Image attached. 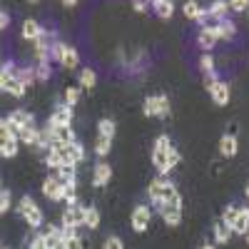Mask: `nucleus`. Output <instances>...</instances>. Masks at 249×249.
Listing matches in <instances>:
<instances>
[{
	"label": "nucleus",
	"instance_id": "44",
	"mask_svg": "<svg viewBox=\"0 0 249 249\" xmlns=\"http://www.w3.org/2000/svg\"><path fill=\"white\" fill-rule=\"evenodd\" d=\"M227 5H230V10H234V13H247L249 0H227Z\"/></svg>",
	"mask_w": 249,
	"mask_h": 249
},
{
	"label": "nucleus",
	"instance_id": "28",
	"mask_svg": "<svg viewBox=\"0 0 249 249\" xmlns=\"http://www.w3.org/2000/svg\"><path fill=\"white\" fill-rule=\"evenodd\" d=\"M55 175L60 182H77V164H60Z\"/></svg>",
	"mask_w": 249,
	"mask_h": 249
},
{
	"label": "nucleus",
	"instance_id": "7",
	"mask_svg": "<svg viewBox=\"0 0 249 249\" xmlns=\"http://www.w3.org/2000/svg\"><path fill=\"white\" fill-rule=\"evenodd\" d=\"M43 195L50 199V202H62L65 199V182H60L57 179V175H48L45 179H43Z\"/></svg>",
	"mask_w": 249,
	"mask_h": 249
},
{
	"label": "nucleus",
	"instance_id": "8",
	"mask_svg": "<svg viewBox=\"0 0 249 249\" xmlns=\"http://www.w3.org/2000/svg\"><path fill=\"white\" fill-rule=\"evenodd\" d=\"M170 147H172V140H170V135H160V137L155 140V144H152V155H150V160H152V167H155V170H160V167H162V162L167 160Z\"/></svg>",
	"mask_w": 249,
	"mask_h": 249
},
{
	"label": "nucleus",
	"instance_id": "10",
	"mask_svg": "<svg viewBox=\"0 0 249 249\" xmlns=\"http://www.w3.org/2000/svg\"><path fill=\"white\" fill-rule=\"evenodd\" d=\"M8 122H10V127H13L15 132L30 127V124H37V122H35V115H33L30 110H20V107L13 110V112H8Z\"/></svg>",
	"mask_w": 249,
	"mask_h": 249
},
{
	"label": "nucleus",
	"instance_id": "53",
	"mask_svg": "<svg viewBox=\"0 0 249 249\" xmlns=\"http://www.w3.org/2000/svg\"><path fill=\"white\" fill-rule=\"evenodd\" d=\"M144 3H152V0H144Z\"/></svg>",
	"mask_w": 249,
	"mask_h": 249
},
{
	"label": "nucleus",
	"instance_id": "35",
	"mask_svg": "<svg viewBox=\"0 0 249 249\" xmlns=\"http://www.w3.org/2000/svg\"><path fill=\"white\" fill-rule=\"evenodd\" d=\"M55 115H60L62 120H68V122H72L75 120V107L72 105H68V102L65 100H62V102H55V110H53Z\"/></svg>",
	"mask_w": 249,
	"mask_h": 249
},
{
	"label": "nucleus",
	"instance_id": "22",
	"mask_svg": "<svg viewBox=\"0 0 249 249\" xmlns=\"http://www.w3.org/2000/svg\"><path fill=\"white\" fill-rule=\"evenodd\" d=\"M247 232H249V207H239L237 219H234V227H232V234L244 237Z\"/></svg>",
	"mask_w": 249,
	"mask_h": 249
},
{
	"label": "nucleus",
	"instance_id": "16",
	"mask_svg": "<svg viewBox=\"0 0 249 249\" xmlns=\"http://www.w3.org/2000/svg\"><path fill=\"white\" fill-rule=\"evenodd\" d=\"M43 239H45V249H62V234L57 224H45Z\"/></svg>",
	"mask_w": 249,
	"mask_h": 249
},
{
	"label": "nucleus",
	"instance_id": "29",
	"mask_svg": "<svg viewBox=\"0 0 249 249\" xmlns=\"http://www.w3.org/2000/svg\"><path fill=\"white\" fill-rule=\"evenodd\" d=\"M50 75H53V62L50 60H37L35 62V77H37V82H48Z\"/></svg>",
	"mask_w": 249,
	"mask_h": 249
},
{
	"label": "nucleus",
	"instance_id": "20",
	"mask_svg": "<svg viewBox=\"0 0 249 249\" xmlns=\"http://www.w3.org/2000/svg\"><path fill=\"white\" fill-rule=\"evenodd\" d=\"M167 227H179L182 224V207H162L157 212Z\"/></svg>",
	"mask_w": 249,
	"mask_h": 249
},
{
	"label": "nucleus",
	"instance_id": "31",
	"mask_svg": "<svg viewBox=\"0 0 249 249\" xmlns=\"http://www.w3.org/2000/svg\"><path fill=\"white\" fill-rule=\"evenodd\" d=\"M65 48H68V43H62L60 37H55V40H50V62H62V55H65Z\"/></svg>",
	"mask_w": 249,
	"mask_h": 249
},
{
	"label": "nucleus",
	"instance_id": "11",
	"mask_svg": "<svg viewBox=\"0 0 249 249\" xmlns=\"http://www.w3.org/2000/svg\"><path fill=\"white\" fill-rule=\"evenodd\" d=\"M237 150H239V137L234 135V127H232L230 132H224V135L219 137V155H222L224 160H232V157L237 155Z\"/></svg>",
	"mask_w": 249,
	"mask_h": 249
},
{
	"label": "nucleus",
	"instance_id": "13",
	"mask_svg": "<svg viewBox=\"0 0 249 249\" xmlns=\"http://www.w3.org/2000/svg\"><path fill=\"white\" fill-rule=\"evenodd\" d=\"M45 33V28L37 23L35 18H28V20H23V28H20V37L23 40H30V43H35V40Z\"/></svg>",
	"mask_w": 249,
	"mask_h": 249
},
{
	"label": "nucleus",
	"instance_id": "4",
	"mask_svg": "<svg viewBox=\"0 0 249 249\" xmlns=\"http://www.w3.org/2000/svg\"><path fill=\"white\" fill-rule=\"evenodd\" d=\"M150 219H152V207H150V202H140V204H135V207H132L130 227H132V232H135V234L147 232Z\"/></svg>",
	"mask_w": 249,
	"mask_h": 249
},
{
	"label": "nucleus",
	"instance_id": "15",
	"mask_svg": "<svg viewBox=\"0 0 249 249\" xmlns=\"http://www.w3.org/2000/svg\"><path fill=\"white\" fill-rule=\"evenodd\" d=\"M150 10L160 18V20H170L175 15V0H152Z\"/></svg>",
	"mask_w": 249,
	"mask_h": 249
},
{
	"label": "nucleus",
	"instance_id": "19",
	"mask_svg": "<svg viewBox=\"0 0 249 249\" xmlns=\"http://www.w3.org/2000/svg\"><path fill=\"white\" fill-rule=\"evenodd\" d=\"M230 239H232V230H230V227H227L222 219L214 222L212 224V242L219 244V247H224V244H230Z\"/></svg>",
	"mask_w": 249,
	"mask_h": 249
},
{
	"label": "nucleus",
	"instance_id": "50",
	"mask_svg": "<svg viewBox=\"0 0 249 249\" xmlns=\"http://www.w3.org/2000/svg\"><path fill=\"white\" fill-rule=\"evenodd\" d=\"M62 5H65V8H72V5H77V0H62Z\"/></svg>",
	"mask_w": 249,
	"mask_h": 249
},
{
	"label": "nucleus",
	"instance_id": "3",
	"mask_svg": "<svg viewBox=\"0 0 249 249\" xmlns=\"http://www.w3.org/2000/svg\"><path fill=\"white\" fill-rule=\"evenodd\" d=\"M172 112V105H170V97L167 95H150V97H144L142 102V115L144 117H170Z\"/></svg>",
	"mask_w": 249,
	"mask_h": 249
},
{
	"label": "nucleus",
	"instance_id": "12",
	"mask_svg": "<svg viewBox=\"0 0 249 249\" xmlns=\"http://www.w3.org/2000/svg\"><path fill=\"white\" fill-rule=\"evenodd\" d=\"M110 179H112V167H110V162L97 160L95 167H92V184H95V187H107Z\"/></svg>",
	"mask_w": 249,
	"mask_h": 249
},
{
	"label": "nucleus",
	"instance_id": "43",
	"mask_svg": "<svg viewBox=\"0 0 249 249\" xmlns=\"http://www.w3.org/2000/svg\"><path fill=\"white\" fill-rule=\"evenodd\" d=\"M62 249H88V244H85L82 237H75V239H65V242H62Z\"/></svg>",
	"mask_w": 249,
	"mask_h": 249
},
{
	"label": "nucleus",
	"instance_id": "41",
	"mask_svg": "<svg viewBox=\"0 0 249 249\" xmlns=\"http://www.w3.org/2000/svg\"><path fill=\"white\" fill-rule=\"evenodd\" d=\"M10 204H13L10 190H0V214H5V212L10 210Z\"/></svg>",
	"mask_w": 249,
	"mask_h": 249
},
{
	"label": "nucleus",
	"instance_id": "17",
	"mask_svg": "<svg viewBox=\"0 0 249 249\" xmlns=\"http://www.w3.org/2000/svg\"><path fill=\"white\" fill-rule=\"evenodd\" d=\"M182 13L187 20H195V23H202V20L207 18L204 8L197 3V0H184V5H182Z\"/></svg>",
	"mask_w": 249,
	"mask_h": 249
},
{
	"label": "nucleus",
	"instance_id": "18",
	"mask_svg": "<svg viewBox=\"0 0 249 249\" xmlns=\"http://www.w3.org/2000/svg\"><path fill=\"white\" fill-rule=\"evenodd\" d=\"M179 160H182V155H179V150L172 144L170 152H167V160L162 162V167L157 170V175H160V177H170V172H172V170L177 167V164H179Z\"/></svg>",
	"mask_w": 249,
	"mask_h": 249
},
{
	"label": "nucleus",
	"instance_id": "49",
	"mask_svg": "<svg viewBox=\"0 0 249 249\" xmlns=\"http://www.w3.org/2000/svg\"><path fill=\"white\" fill-rule=\"evenodd\" d=\"M199 249H217V244H214V242H204Z\"/></svg>",
	"mask_w": 249,
	"mask_h": 249
},
{
	"label": "nucleus",
	"instance_id": "36",
	"mask_svg": "<svg viewBox=\"0 0 249 249\" xmlns=\"http://www.w3.org/2000/svg\"><path fill=\"white\" fill-rule=\"evenodd\" d=\"M5 92L8 95H13V97H25V92H28V88L23 85V82L20 80H8V85H5Z\"/></svg>",
	"mask_w": 249,
	"mask_h": 249
},
{
	"label": "nucleus",
	"instance_id": "47",
	"mask_svg": "<svg viewBox=\"0 0 249 249\" xmlns=\"http://www.w3.org/2000/svg\"><path fill=\"white\" fill-rule=\"evenodd\" d=\"M10 25V13L8 10H0V30H5Z\"/></svg>",
	"mask_w": 249,
	"mask_h": 249
},
{
	"label": "nucleus",
	"instance_id": "46",
	"mask_svg": "<svg viewBox=\"0 0 249 249\" xmlns=\"http://www.w3.org/2000/svg\"><path fill=\"white\" fill-rule=\"evenodd\" d=\"M132 10L135 13H147L150 10V3H144V0H132Z\"/></svg>",
	"mask_w": 249,
	"mask_h": 249
},
{
	"label": "nucleus",
	"instance_id": "27",
	"mask_svg": "<svg viewBox=\"0 0 249 249\" xmlns=\"http://www.w3.org/2000/svg\"><path fill=\"white\" fill-rule=\"evenodd\" d=\"M65 70H75L77 65H80V53H77V48H72V45H68L65 48V55H62V62H60Z\"/></svg>",
	"mask_w": 249,
	"mask_h": 249
},
{
	"label": "nucleus",
	"instance_id": "42",
	"mask_svg": "<svg viewBox=\"0 0 249 249\" xmlns=\"http://www.w3.org/2000/svg\"><path fill=\"white\" fill-rule=\"evenodd\" d=\"M102 249H124V242L117 234H110L105 242H102Z\"/></svg>",
	"mask_w": 249,
	"mask_h": 249
},
{
	"label": "nucleus",
	"instance_id": "21",
	"mask_svg": "<svg viewBox=\"0 0 249 249\" xmlns=\"http://www.w3.org/2000/svg\"><path fill=\"white\" fill-rule=\"evenodd\" d=\"M97 85V72L92 68H80V75H77V88L80 90H92Z\"/></svg>",
	"mask_w": 249,
	"mask_h": 249
},
{
	"label": "nucleus",
	"instance_id": "9",
	"mask_svg": "<svg viewBox=\"0 0 249 249\" xmlns=\"http://www.w3.org/2000/svg\"><path fill=\"white\" fill-rule=\"evenodd\" d=\"M207 92H210V97H212V102L217 107H224V105H230V97H232V92H230V85H227L224 80H214L210 88H207Z\"/></svg>",
	"mask_w": 249,
	"mask_h": 249
},
{
	"label": "nucleus",
	"instance_id": "48",
	"mask_svg": "<svg viewBox=\"0 0 249 249\" xmlns=\"http://www.w3.org/2000/svg\"><path fill=\"white\" fill-rule=\"evenodd\" d=\"M8 80H13V77H8L3 70H0V92H5V85H8Z\"/></svg>",
	"mask_w": 249,
	"mask_h": 249
},
{
	"label": "nucleus",
	"instance_id": "33",
	"mask_svg": "<svg viewBox=\"0 0 249 249\" xmlns=\"http://www.w3.org/2000/svg\"><path fill=\"white\" fill-rule=\"evenodd\" d=\"M110 150H112V140L97 135V140H95V155H97V160H105L110 155Z\"/></svg>",
	"mask_w": 249,
	"mask_h": 249
},
{
	"label": "nucleus",
	"instance_id": "40",
	"mask_svg": "<svg viewBox=\"0 0 249 249\" xmlns=\"http://www.w3.org/2000/svg\"><path fill=\"white\" fill-rule=\"evenodd\" d=\"M80 95H82V90H80L77 85H72V88H68V90H65V102L75 107L77 102H80Z\"/></svg>",
	"mask_w": 249,
	"mask_h": 249
},
{
	"label": "nucleus",
	"instance_id": "23",
	"mask_svg": "<svg viewBox=\"0 0 249 249\" xmlns=\"http://www.w3.org/2000/svg\"><path fill=\"white\" fill-rule=\"evenodd\" d=\"M37 140H40V127H37V124H30V127H25V130L18 132V142L28 144V147H35Z\"/></svg>",
	"mask_w": 249,
	"mask_h": 249
},
{
	"label": "nucleus",
	"instance_id": "39",
	"mask_svg": "<svg viewBox=\"0 0 249 249\" xmlns=\"http://www.w3.org/2000/svg\"><path fill=\"white\" fill-rule=\"evenodd\" d=\"M217 68H214V57H212V53H204L202 57H199V72L202 75H207V72H214Z\"/></svg>",
	"mask_w": 249,
	"mask_h": 249
},
{
	"label": "nucleus",
	"instance_id": "32",
	"mask_svg": "<svg viewBox=\"0 0 249 249\" xmlns=\"http://www.w3.org/2000/svg\"><path fill=\"white\" fill-rule=\"evenodd\" d=\"M82 227H88V230H97V227H100V210L95 204L85 207V224H82Z\"/></svg>",
	"mask_w": 249,
	"mask_h": 249
},
{
	"label": "nucleus",
	"instance_id": "51",
	"mask_svg": "<svg viewBox=\"0 0 249 249\" xmlns=\"http://www.w3.org/2000/svg\"><path fill=\"white\" fill-rule=\"evenodd\" d=\"M244 195H247V199H249V184H247V190H244Z\"/></svg>",
	"mask_w": 249,
	"mask_h": 249
},
{
	"label": "nucleus",
	"instance_id": "2",
	"mask_svg": "<svg viewBox=\"0 0 249 249\" xmlns=\"http://www.w3.org/2000/svg\"><path fill=\"white\" fill-rule=\"evenodd\" d=\"M18 214L28 222L30 230H40V227H45V214H43L40 204H37L30 195H25L23 199L18 202Z\"/></svg>",
	"mask_w": 249,
	"mask_h": 249
},
{
	"label": "nucleus",
	"instance_id": "24",
	"mask_svg": "<svg viewBox=\"0 0 249 249\" xmlns=\"http://www.w3.org/2000/svg\"><path fill=\"white\" fill-rule=\"evenodd\" d=\"M207 18H214V20H222L227 18V13H230V5H227V0H212L210 8H204Z\"/></svg>",
	"mask_w": 249,
	"mask_h": 249
},
{
	"label": "nucleus",
	"instance_id": "14",
	"mask_svg": "<svg viewBox=\"0 0 249 249\" xmlns=\"http://www.w3.org/2000/svg\"><path fill=\"white\" fill-rule=\"evenodd\" d=\"M217 43H219V40H217L214 30H212L210 25H202V28H199V35H197V45H199V50H204V53H212Z\"/></svg>",
	"mask_w": 249,
	"mask_h": 249
},
{
	"label": "nucleus",
	"instance_id": "26",
	"mask_svg": "<svg viewBox=\"0 0 249 249\" xmlns=\"http://www.w3.org/2000/svg\"><path fill=\"white\" fill-rule=\"evenodd\" d=\"M15 80H20L25 88H33L35 82H37V77H35V65H23V68H18Z\"/></svg>",
	"mask_w": 249,
	"mask_h": 249
},
{
	"label": "nucleus",
	"instance_id": "54",
	"mask_svg": "<svg viewBox=\"0 0 249 249\" xmlns=\"http://www.w3.org/2000/svg\"><path fill=\"white\" fill-rule=\"evenodd\" d=\"M0 249H8V247H0Z\"/></svg>",
	"mask_w": 249,
	"mask_h": 249
},
{
	"label": "nucleus",
	"instance_id": "45",
	"mask_svg": "<svg viewBox=\"0 0 249 249\" xmlns=\"http://www.w3.org/2000/svg\"><path fill=\"white\" fill-rule=\"evenodd\" d=\"M28 249H45L43 232H37V234H33V237H30V244H28Z\"/></svg>",
	"mask_w": 249,
	"mask_h": 249
},
{
	"label": "nucleus",
	"instance_id": "52",
	"mask_svg": "<svg viewBox=\"0 0 249 249\" xmlns=\"http://www.w3.org/2000/svg\"><path fill=\"white\" fill-rule=\"evenodd\" d=\"M30 3H40V0H30Z\"/></svg>",
	"mask_w": 249,
	"mask_h": 249
},
{
	"label": "nucleus",
	"instance_id": "25",
	"mask_svg": "<svg viewBox=\"0 0 249 249\" xmlns=\"http://www.w3.org/2000/svg\"><path fill=\"white\" fill-rule=\"evenodd\" d=\"M97 135H100V137H107V140H115V135H117L115 120H112V117H102V120L97 122Z\"/></svg>",
	"mask_w": 249,
	"mask_h": 249
},
{
	"label": "nucleus",
	"instance_id": "34",
	"mask_svg": "<svg viewBox=\"0 0 249 249\" xmlns=\"http://www.w3.org/2000/svg\"><path fill=\"white\" fill-rule=\"evenodd\" d=\"M20 150V142L18 140H5V142H0V157H5V160H13Z\"/></svg>",
	"mask_w": 249,
	"mask_h": 249
},
{
	"label": "nucleus",
	"instance_id": "5",
	"mask_svg": "<svg viewBox=\"0 0 249 249\" xmlns=\"http://www.w3.org/2000/svg\"><path fill=\"white\" fill-rule=\"evenodd\" d=\"M57 152L62 157V164H80V162H85V157H88V150H85V144H82L80 140H75L70 144H57Z\"/></svg>",
	"mask_w": 249,
	"mask_h": 249
},
{
	"label": "nucleus",
	"instance_id": "55",
	"mask_svg": "<svg viewBox=\"0 0 249 249\" xmlns=\"http://www.w3.org/2000/svg\"><path fill=\"white\" fill-rule=\"evenodd\" d=\"M0 190H3V184H0Z\"/></svg>",
	"mask_w": 249,
	"mask_h": 249
},
{
	"label": "nucleus",
	"instance_id": "30",
	"mask_svg": "<svg viewBox=\"0 0 249 249\" xmlns=\"http://www.w3.org/2000/svg\"><path fill=\"white\" fill-rule=\"evenodd\" d=\"M60 164H62V157H60V152H57V144H50V147L45 150V167L55 172Z\"/></svg>",
	"mask_w": 249,
	"mask_h": 249
},
{
	"label": "nucleus",
	"instance_id": "6",
	"mask_svg": "<svg viewBox=\"0 0 249 249\" xmlns=\"http://www.w3.org/2000/svg\"><path fill=\"white\" fill-rule=\"evenodd\" d=\"M85 224V204H65L62 210V217H60V227H82Z\"/></svg>",
	"mask_w": 249,
	"mask_h": 249
},
{
	"label": "nucleus",
	"instance_id": "38",
	"mask_svg": "<svg viewBox=\"0 0 249 249\" xmlns=\"http://www.w3.org/2000/svg\"><path fill=\"white\" fill-rule=\"evenodd\" d=\"M237 212H239V207H237V204H227V207H224V212H222V222H224L227 227H230V230L234 227Z\"/></svg>",
	"mask_w": 249,
	"mask_h": 249
},
{
	"label": "nucleus",
	"instance_id": "37",
	"mask_svg": "<svg viewBox=\"0 0 249 249\" xmlns=\"http://www.w3.org/2000/svg\"><path fill=\"white\" fill-rule=\"evenodd\" d=\"M5 140H18V132L10 127L8 117H0V142H5Z\"/></svg>",
	"mask_w": 249,
	"mask_h": 249
},
{
	"label": "nucleus",
	"instance_id": "1",
	"mask_svg": "<svg viewBox=\"0 0 249 249\" xmlns=\"http://www.w3.org/2000/svg\"><path fill=\"white\" fill-rule=\"evenodd\" d=\"M147 199L152 212H160L162 207H182V195L177 184L170 177H160V175L147 184Z\"/></svg>",
	"mask_w": 249,
	"mask_h": 249
}]
</instances>
